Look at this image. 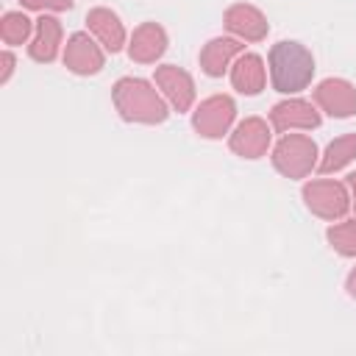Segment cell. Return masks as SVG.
I'll return each mask as SVG.
<instances>
[{
    "mask_svg": "<svg viewBox=\"0 0 356 356\" xmlns=\"http://www.w3.org/2000/svg\"><path fill=\"white\" fill-rule=\"evenodd\" d=\"M270 75L275 92H300L312 83L314 75V58L312 53L298 42H278L270 47Z\"/></svg>",
    "mask_w": 356,
    "mask_h": 356,
    "instance_id": "6da1fadb",
    "label": "cell"
},
{
    "mask_svg": "<svg viewBox=\"0 0 356 356\" xmlns=\"http://www.w3.org/2000/svg\"><path fill=\"white\" fill-rule=\"evenodd\" d=\"M114 106L128 122H164L167 106L156 89L142 78H122L114 83Z\"/></svg>",
    "mask_w": 356,
    "mask_h": 356,
    "instance_id": "7a4b0ae2",
    "label": "cell"
},
{
    "mask_svg": "<svg viewBox=\"0 0 356 356\" xmlns=\"http://www.w3.org/2000/svg\"><path fill=\"white\" fill-rule=\"evenodd\" d=\"M314 156H317V147L309 136H300V134H292V136H284L275 150H273V164L278 172H284L286 178H303L306 172H312L314 167Z\"/></svg>",
    "mask_w": 356,
    "mask_h": 356,
    "instance_id": "3957f363",
    "label": "cell"
},
{
    "mask_svg": "<svg viewBox=\"0 0 356 356\" xmlns=\"http://www.w3.org/2000/svg\"><path fill=\"white\" fill-rule=\"evenodd\" d=\"M303 197H306V206L325 217V220H337L348 211L350 200H348V192L342 184L337 181H312L303 186Z\"/></svg>",
    "mask_w": 356,
    "mask_h": 356,
    "instance_id": "277c9868",
    "label": "cell"
},
{
    "mask_svg": "<svg viewBox=\"0 0 356 356\" xmlns=\"http://www.w3.org/2000/svg\"><path fill=\"white\" fill-rule=\"evenodd\" d=\"M234 114H236V106L228 95H217V97H209L200 103V108L195 111V128L200 136H209V139H217L228 131V125L234 122Z\"/></svg>",
    "mask_w": 356,
    "mask_h": 356,
    "instance_id": "5b68a950",
    "label": "cell"
},
{
    "mask_svg": "<svg viewBox=\"0 0 356 356\" xmlns=\"http://www.w3.org/2000/svg\"><path fill=\"white\" fill-rule=\"evenodd\" d=\"M314 100L331 117H353L356 114V89L342 78H328L314 89Z\"/></svg>",
    "mask_w": 356,
    "mask_h": 356,
    "instance_id": "8992f818",
    "label": "cell"
},
{
    "mask_svg": "<svg viewBox=\"0 0 356 356\" xmlns=\"http://www.w3.org/2000/svg\"><path fill=\"white\" fill-rule=\"evenodd\" d=\"M64 64L78 75H95L103 67V50L86 33H72L64 50Z\"/></svg>",
    "mask_w": 356,
    "mask_h": 356,
    "instance_id": "52a82bcc",
    "label": "cell"
},
{
    "mask_svg": "<svg viewBox=\"0 0 356 356\" xmlns=\"http://www.w3.org/2000/svg\"><path fill=\"white\" fill-rule=\"evenodd\" d=\"M156 83L164 89L167 100L178 111H186L192 106V100H195V83H192V78H189L186 70H181L175 64H164V67L156 70Z\"/></svg>",
    "mask_w": 356,
    "mask_h": 356,
    "instance_id": "ba28073f",
    "label": "cell"
},
{
    "mask_svg": "<svg viewBox=\"0 0 356 356\" xmlns=\"http://www.w3.org/2000/svg\"><path fill=\"white\" fill-rule=\"evenodd\" d=\"M270 145V131L267 122L259 117H250L245 122H239V128L231 134V150L245 156V159H259L267 153Z\"/></svg>",
    "mask_w": 356,
    "mask_h": 356,
    "instance_id": "9c48e42d",
    "label": "cell"
},
{
    "mask_svg": "<svg viewBox=\"0 0 356 356\" xmlns=\"http://www.w3.org/2000/svg\"><path fill=\"white\" fill-rule=\"evenodd\" d=\"M225 28L231 33L248 39V42H261L267 36V31H270L264 14L259 8H253V6H245V3H236V6H231L225 11Z\"/></svg>",
    "mask_w": 356,
    "mask_h": 356,
    "instance_id": "30bf717a",
    "label": "cell"
},
{
    "mask_svg": "<svg viewBox=\"0 0 356 356\" xmlns=\"http://www.w3.org/2000/svg\"><path fill=\"white\" fill-rule=\"evenodd\" d=\"M270 122L275 131H289V128H317L320 125V114L312 108V103L306 100H286L273 106L270 111Z\"/></svg>",
    "mask_w": 356,
    "mask_h": 356,
    "instance_id": "8fae6325",
    "label": "cell"
},
{
    "mask_svg": "<svg viewBox=\"0 0 356 356\" xmlns=\"http://www.w3.org/2000/svg\"><path fill=\"white\" fill-rule=\"evenodd\" d=\"M164 50H167V33H164L161 25L145 22V25H139V28L134 31V39H131V47H128V53H131L134 61L150 64V61H156Z\"/></svg>",
    "mask_w": 356,
    "mask_h": 356,
    "instance_id": "7c38bea8",
    "label": "cell"
},
{
    "mask_svg": "<svg viewBox=\"0 0 356 356\" xmlns=\"http://www.w3.org/2000/svg\"><path fill=\"white\" fill-rule=\"evenodd\" d=\"M86 22H89V31L103 42L106 50L117 53V50L122 47L125 31H122V22L117 19L114 11H108V8H92V11L86 14Z\"/></svg>",
    "mask_w": 356,
    "mask_h": 356,
    "instance_id": "4fadbf2b",
    "label": "cell"
},
{
    "mask_svg": "<svg viewBox=\"0 0 356 356\" xmlns=\"http://www.w3.org/2000/svg\"><path fill=\"white\" fill-rule=\"evenodd\" d=\"M58 42H61V25H58V19H56V17H42V19L36 22V36H33V42L28 44V53H31L33 61L47 64V61L56 58Z\"/></svg>",
    "mask_w": 356,
    "mask_h": 356,
    "instance_id": "5bb4252c",
    "label": "cell"
},
{
    "mask_svg": "<svg viewBox=\"0 0 356 356\" xmlns=\"http://www.w3.org/2000/svg\"><path fill=\"white\" fill-rule=\"evenodd\" d=\"M239 53H242V44H239L236 39H225V36L211 39V42L200 50V67H203L206 75L220 78V75L225 72L228 61H231L234 56H239Z\"/></svg>",
    "mask_w": 356,
    "mask_h": 356,
    "instance_id": "9a60e30c",
    "label": "cell"
},
{
    "mask_svg": "<svg viewBox=\"0 0 356 356\" xmlns=\"http://www.w3.org/2000/svg\"><path fill=\"white\" fill-rule=\"evenodd\" d=\"M231 83L236 92L242 95H259L264 89V67H261V58L248 53L236 61L234 72H231Z\"/></svg>",
    "mask_w": 356,
    "mask_h": 356,
    "instance_id": "2e32d148",
    "label": "cell"
},
{
    "mask_svg": "<svg viewBox=\"0 0 356 356\" xmlns=\"http://www.w3.org/2000/svg\"><path fill=\"white\" fill-rule=\"evenodd\" d=\"M356 156V134H348V136H339L328 145L323 161H320V172H334L339 167H345L350 159Z\"/></svg>",
    "mask_w": 356,
    "mask_h": 356,
    "instance_id": "e0dca14e",
    "label": "cell"
},
{
    "mask_svg": "<svg viewBox=\"0 0 356 356\" xmlns=\"http://www.w3.org/2000/svg\"><path fill=\"white\" fill-rule=\"evenodd\" d=\"M31 33V19L25 14H17V11H8L0 22V36L6 44H22Z\"/></svg>",
    "mask_w": 356,
    "mask_h": 356,
    "instance_id": "ac0fdd59",
    "label": "cell"
},
{
    "mask_svg": "<svg viewBox=\"0 0 356 356\" xmlns=\"http://www.w3.org/2000/svg\"><path fill=\"white\" fill-rule=\"evenodd\" d=\"M328 242H331L334 250H339L342 256H356V220L339 222V225L328 228Z\"/></svg>",
    "mask_w": 356,
    "mask_h": 356,
    "instance_id": "d6986e66",
    "label": "cell"
},
{
    "mask_svg": "<svg viewBox=\"0 0 356 356\" xmlns=\"http://www.w3.org/2000/svg\"><path fill=\"white\" fill-rule=\"evenodd\" d=\"M28 8H53V11H67L72 8V0H19Z\"/></svg>",
    "mask_w": 356,
    "mask_h": 356,
    "instance_id": "ffe728a7",
    "label": "cell"
},
{
    "mask_svg": "<svg viewBox=\"0 0 356 356\" xmlns=\"http://www.w3.org/2000/svg\"><path fill=\"white\" fill-rule=\"evenodd\" d=\"M11 67H14V58H11V53H3V75H0V81H8V75H11Z\"/></svg>",
    "mask_w": 356,
    "mask_h": 356,
    "instance_id": "44dd1931",
    "label": "cell"
},
{
    "mask_svg": "<svg viewBox=\"0 0 356 356\" xmlns=\"http://www.w3.org/2000/svg\"><path fill=\"white\" fill-rule=\"evenodd\" d=\"M348 292L356 298V267H353V273L348 275Z\"/></svg>",
    "mask_w": 356,
    "mask_h": 356,
    "instance_id": "7402d4cb",
    "label": "cell"
},
{
    "mask_svg": "<svg viewBox=\"0 0 356 356\" xmlns=\"http://www.w3.org/2000/svg\"><path fill=\"white\" fill-rule=\"evenodd\" d=\"M348 184H350V189H353V203H356V172L348 175Z\"/></svg>",
    "mask_w": 356,
    "mask_h": 356,
    "instance_id": "603a6c76",
    "label": "cell"
}]
</instances>
